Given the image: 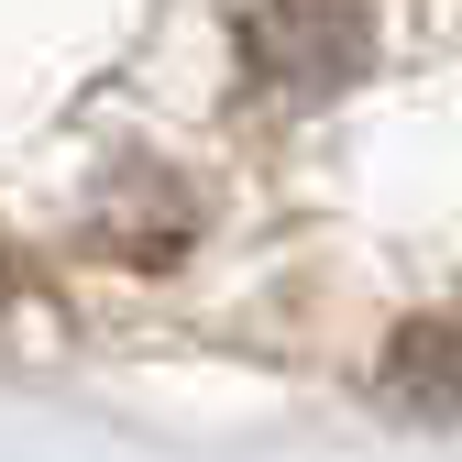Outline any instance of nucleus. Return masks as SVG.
Segmentation results:
<instances>
[{
  "label": "nucleus",
  "instance_id": "3",
  "mask_svg": "<svg viewBox=\"0 0 462 462\" xmlns=\"http://www.w3.org/2000/svg\"><path fill=\"white\" fill-rule=\"evenodd\" d=\"M0 309H12V264H0Z\"/></svg>",
  "mask_w": 462,
  "mask_h": 462
},
{
  "label": "nucleus",
  "instance_id": "1",
  "mask_svg": "<svg viewBox=\"0 0 462 462\" xmlns=\"http://www.w3.org/2000/svg\"><path fill=\"white\" fill-rule=\"evenodd\" d=\"M231 67L275 110H319L374 67V12L364 0H231Z\"/></svg>",
  "mask_w": 462,
  "mask_h": 462
},
{
  "label": "nucleus",
  "instance_id": "2",
  "mask_svg": "<svg viewBox=\"0 0 462 462\" xmlns=\"http://www.w3.org/2000/svg\"><path fill=\"white\" fill-rule=\"evenodd\" d=\"M374 385H385V408H408V419H462V309L408 319L385 341Z\"/></svg>",
  "mask_w": 462,
  "mask_h": 462
}]
</instances>
